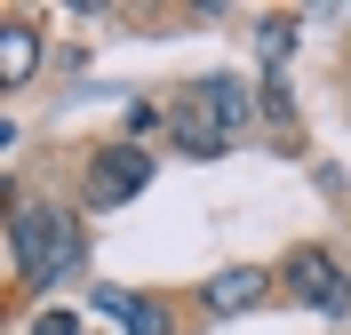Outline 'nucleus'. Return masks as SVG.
<instances>
[{
  "label": "nucleus",
  "instance_id": "nucleus-1",
  "mask_svg": "<svg viewBox=\"0 0 351 335\" xmlns=\"http://www.w3.org/2000/svg\"><path fill=\"white\" fill-rule=\"evenodd\" d=\"M0 256H8V319H32L40 295L88 271V216L56 192H24V176H0Z\"/></svg>",
  "mask_w": 351,
  "mask_h": 335
},
{
  "label": "nucleus",
  "instance_id": "nucleus-2",
  "mask_svg": "<svg viewBox=\"0 0 351 335\" xmlns=\"http://www.w3.org/2000/svg\"><path fill=\"white\" fill-rule=\"evenodd\" d=\"M256 128H263V104H256V80H240V72H208L192 88H168V152L176 160H223Z\"/></svg>",
  "mask_w": 351,
  "mask_h": 335
},
{
  "label": "nucleus",
  "instance_id": "nucleus-3",
  "mask_svg": "<svg viewBox=\"0 0 351 335\" xmlns=\"http://www.w3.org/2000/svg\"><path fill=\"white\" fill-rule=\"evenodd\" d=\"M72 168H80V176H72V208H80V216H112V208H128L136 192L152 184L160 152L152 144H128V136H96Z\"/></svg>",
  "mask_w": 351,
  "mask_h": 335
},
{
  "label": "nucleus",
  "instance_id": "nucleus-4",
  "mask_svg": "<svg viewBox=\"0 0 351 335\" xmlns=\"http://www.w3.org/2000/svg\"><path fill=\"white\" fill-rule=\"evenodd\" d=\"M271 280H280V303L295 312H319V319H343L351 312V271L328 240H295L271 256Z\"/></svg>",
  "mask_w": 351,
  "mask_h": 335
},
{
  "label": "nucleus",
  "instance_id": "nucleus-5",
  "mask_svg": "<svg viewBox=\"0 0 351 335\" xmlns=\"http://www.w3.org/2000/svg\"><path fill=\"white\" fill-rule=\"evenodd\" d=\"M184 303H192L199 327H223V319H240V312L280 303V280H271V264H223V271H208Z\"/></svg>",
  "mask_w": 351,
  "mask_h": 335
},
{
  "label": "nucleus",
  "instance_id": "nucleus-6",
  "mask_svg": "<svg viewBox=\"0 0 351 335\" xmlns=\"http://www.w3.org/2000/svg\"><path fill=\"white\" fill-rule=\"evenodd\" d=\"M40 56H48L40 16H32V8H0V96H24V88H32Z\"/></svg>",
  "mask_w": 351,
  "mask_h": 335
},
{
  "label": "nucleus",
  "instance_id": "nucleus-7",
  "mask_svg": "<svg viewBox=\"0 0 351 335\" xmlns=\"http://www.w3.org/2000/svg\"><path fill=\"white\" fill-rule=\"evenodd\" d=\"M192 327H199L192 303H176V295H160V288H136V312H128L120 335H192Z\"/></svg>",
  "mask_w": 351,
  "mask_h": 335
},
{
  "label": "nucleus",
  "instance_id": "nucleus-8",
  "mask_svg": "<svg viewBox=\"0 0 351 335\" xmlns=\"http://www.w3.org/2000/svg\"><path fill=\"white\" fill-rule=\"evenodd\" d=\"M256 104H263V128L295 152V88H287V72H263V80H256Z\"/></svg>",
  "mask_w": 351,
  "mask_h": 335
},
{
  "label": "nucleus",
  "instance_id": "nucleus-9",
  "mask_svg": "<svg viewBox=\"0 0 351 335\" xmlns=\"http://www.w3.org/2000/svg\"><path fill=\"white\" fill-rule=\"evenodd\" d=\"M24 335H88V327H80V312H64V303H40V312L24 319Z\"/></svg>",
  "mask_w": 351,
  "mask_h": 335
},
{
  "label": "nucleus",
  "instance_id": "nucleus-10",
  "mask_svg": "<svg viewBox=\"0 0 351 335\" xmlns=\"http://www.w3.org/2000/svg\"><path fill=\"white\" fill-rule=\"evenodd\" d=\"M287 48H295V16H263V56H271V72L287 64Z\"/></svg>",
  "mask_w": 351,
  "mask_h": 335
}]
</instances>
